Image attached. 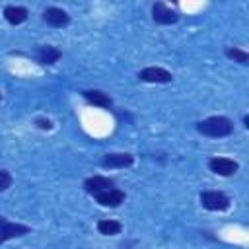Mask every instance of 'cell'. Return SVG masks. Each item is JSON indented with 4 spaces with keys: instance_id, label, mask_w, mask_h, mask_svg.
Returning <instances> with one entry per match:
<instances>
[{
    "instance_id": "cell-1",
    "label": "cell",
    "mask_w": 249,
    "mask_h": 249,
    "mask_svg": "<svg viewBox=\"0 0 249 249\" xmlns=\"http://www.w3.org/2000/svg\"><path fill=\"white\" fill-rule=\"evenodd\" d=\"M196 130L208 138H226L233 132V123L224 115H212L196 123Z\"/></svg>"
},
{
    "instance_id": "cell-2",
    "label": "cell",
    "mask_w": 249,
    "mask_h": 249,
    "mask_svg": "<svg viewBox=\"0 0 249 249\" xmlns=\"http://www.w3.org/2000/svg\"><path fill=\"white\" fill-rule=\"evenodd\" d=\"M200 204H202V208H206L210 212H224L231 206V198L222 191H202Z\"/></svg>"
},
{
    "instance_id": "cell-3",
    "label": "cell",
    "mask_w": 249,
    "mask_h": 249,
    "mask_svg": "<svg viewBox=\"0 0 249 249\" xmlns=\"http://www.w3.org/2000/svg\"><path fill=\"white\" fill-rule=\"evenodd\" d=\"M208 169L220 177H230V175L237 173L239 163L231 158H226V156H214L208 160Z\"/></svg>"
},
{
    "instance_id": "cell-4",
    "label": "cell",
    "mask_w": 249,
    "mask_h": 249,
    "mask_svg": "<svg viewBox=\"0 0 249 249\" xmlns=\"http://www.w3.org/2000/svg\"><path fill=\"white\" fill-rule=\"evenodd\" d=\"M138 80L146 84H169L173 80V74L161 66H146L138 72Z\"/></svg>"
},
{
    "instance_id": "cell-5",
    "label": "cell",
    "mask_w": 249,
    "mask_h": 249,
    "mask_svg": "<svg viewBox=\"0 0 249 249\" xmlns=\"http://www.w3.org/2000/svg\"><path fill=\"white\" fill-rule=\"evenodd\" d=\"M152 19L158 25H173L179 21V14L169 8L165 2H154L152 4Z\"/></svg>"
},
{
    "instance_id": "cell-6",
    "label": "cell",
    "mask_w": 249,
    "mask_h": 249,
    "mask_svg": "<svg viewBox=\"0 0 249 249\" xmlns=\"http://www.w3.org/2000/svg\"><path fill=\"white\" fill-rule=\"evenodd\" d=\"M31 228L25 226V224H19V222H10L6 218L0 216V243H6L14 237H21L25 233H29Z\"/></svg>"
},
{
    "instance_id": "cell-7",
    "label": "cell",
    "mask_w": 249,
    "mask_h": 249,
    "mask_svg": "<svg viewBox=\"0 0 249 249\" xmlns=\"http://www.w3.org/2000/svg\"><path fill=\"white\" fill-rule=\"evenodd\" d=\"M101 167L105 169H124L134 163V156L128 152H115V154H105L101 158Z\"/></svg>"
},
{
    "instance_id": "cell-8",
    "label": "cell",
    "mask_w": 249,
    "mask_h": 249,
    "mask_svg": "<svg viewBox=\"0 0 249 249\" xmlns=\"http://www.w3.org/2000/svg\"><path fill=\"white\" fill-rule=\"evenodd\" d=\"M93 198H95L97 204H101L105 208H117V206H121L124 202L126 195H124V191H121L117 187H111V189H105V191L93 195Z\"/></svg>"
},
{
    "instance_id": "cell-9",
    "label": "cell",
    "mask_w": 249,
    "mask_h": 249,
    "mask_svg": "<svg viewBox=\"0 0 249 249\" xmlns=\"http://www.w3.org/2000/svg\"><path fill=\"white\" fill-rule=\"evenodd\" d=\"M43 21L49 23L51 27H56V29H62L66 25H70V14L62 8H56V6H49L43 10Z\"/></svg>"
},
{
    "instance_id": "cell-10",
    "label": "cell",
    "mask_w": 249,
    "mask_h": 249,
    "mask_svg": "<svg viewBox=\"0 0 249 249\" xmlns=\"http://www.w3.org/2000/svg\"><path fill=\"white\" fill-rule=\"evenodd\" d=\"M111 187H115V181L111 177H105V175H91V177H88L84 181V189L91 196L101 193V191H105V189H111Z\"/></svg>"
},
{
    "instance_id": "cell-11",
    "label": "cell",
    "mask_w": 249,
    "mask_h": 249,
    "mask_svg": "<svg viewBox=\"0 0 249 249\" xmlns=\"http://www.w3.org/2000/svg\"><path fill=\"white\" fill-rule=\"evenodd\" d=\"M82 95L89 105H95V107H101V109H107V107L113 105V99L109 97V93H105L101 89H84Z\"/></svg>"
},
{
    "instance_id": "cell-12",
    "label": "cell",
    "mask_w": 249,
    "mask_h": 249,
    "mask_svg": "<svg viewBox=\"0 0 249 249\" xmlns=\"http://www.w3.org/2000/svg\"><path fill=\"white\" fill-rule=\"evenodd\" d=\"M27 16H29V12H27L25 6L8 4V6L4 8V18H6V21H8L10 25H19V23H23V21L27 19Z\"/></svg>"
},
{
    "instance_id": "cell-13",
    "label": "cell",
    "mask_w": 249,
    "mask_h": 249,
    "mask_svg": "<svg viewBox=\"0 0 249 249\" xmlns=\"http://www.w3.org/2000/svg\"><path fill=\"white\" fill-rule=\"evenodd\" d=\"M60 56H62L60 49H56L53 45H41V47H37V60H39V64L51 66V64L58 62Z\"/></svg>"
},
{
    "instance_id": "cell-14",
    "label": "cell",
    "mask_w": 249,
    "mask_h": 249,
    "mask_svg": "<svg viewBox=\"0 0 249 249\" xmlns=\"http://www.w3.org/2000/svg\"><path fill=\"white\" fill-rule=\"evenodd\" d=\"M121 230H123V224L119 220L103 218V220L97 222V231L101 235H117V233H121Z\"/></svg>"
},
{
    "instance_id": "cell-15",
    "label": "cell",
    "mask_w": 249,
    "mask_h": 249,
    "mask_svg": "<svg viewBox=\"0 0 249 249\" xmlns=\"http://www.w3.org/2000/svg\"><path fill=\"white\" fill-rule=\"evenodd\" d=\"M226 56L231 58L233 62L241 64V66H247L249 64V53L243 51V49H237V47H228L226 49Z\"/></svg>"
},
{
    "instance_id": "cell-16",
    "label": "cell",
    "mask_w": 249,
    "mask_h": 249,
    "mask_svg": "<svg viewBox=\"0 0 249 249\" xmlns=\"http://www.w3.org/2000/svg\"><path fill=\"white\" fill-rule=\"evenodd\" d=\"M10 187H12V175H10V171L0 169V193L8 191Z\"/></svg>"
},
{
    "instance_id": "cell-17",
    "label": "cell",
    "mask_w": 249,
    "mask_h": 249,
    "mask_svg": "<svg viewBox=\"0 0 249 249\" xmlns=\"http://www.w3.org/2000/svg\"><path fill=\"white\" fill-rule=\"evenodd\" d=\"M35 126L41 128V130H53V121L45 119V117H37L35 119Z\"/></svg>"
},
{
    "instance_id": "cell-18",
    "label": "cell",
    "mask_w": 249,
    "mask_h": 249,
    "mask_svg": "<svg viewBox=\"0 0 249 249\" xmlns=\"http://www.w3.org/2000/svg\"><path fill=\"white\" fill-rule=\"evenodd\" d=\"M243 126H245V128L249 126V115H243Z\"/></svg>"
},
{
    "instance_id": "cell-19",
    "label": "cell",
    "mask_w": 249,
    "mask_h": 249,
    "mask_svg": "<svg viewBox=\"0 0 249 249\" xmlns=\"http://www.w3.org/2000/svg\"><path fill=\"white\" fill-rule=\"evenodd\" d=\"M0 99H2V93H0Z\"/></svg>"
}]
</instances>
